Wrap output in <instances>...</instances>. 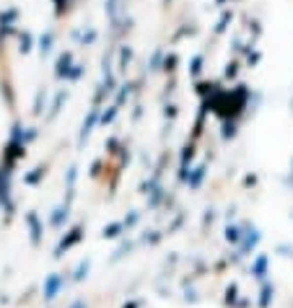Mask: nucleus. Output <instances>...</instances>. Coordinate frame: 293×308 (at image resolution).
<instances>
[{"instance_id":"obj_15","label":"nucleus","mask_w":293,"mask_h":308,"mask_svg":"<svg viewBox=\"0 0 293 308\" xmlns=\"http://www.w3.org/2000/svg\"><path fill=\"white\" fill-rule=\"evenodd\" d=\"M44 176V169L42 166H39V169H34L32 173H29V176H26V184H37L39 179H42Z\"/></svg>"},{"instance_id":"obj_22","label":"nucleus","mask_w":293,"mask_h":308,"mask_svg":"<svg viewBox=\"0 0 293 308\" xmlns=\"http://www.w3.org/2000/svg\"><path fill=\"white\" fill-rule=\"evenodd\" d=\"M236 73H239V65L236 63H228L226 65V78H236Z\"/></svg>"},{"instance_id":"obj_5","label":"nucleus","mask_w":293,"mask_h":308,"mask_svg":"<svg viewBox=\"0 0 293 308\" xmlns=\"http://www.w3.org/2000/svg\"><path fill=\"white\" fill-rule=\"evenodd\" d=\"M18 18V11H5L0 13V29H13V21Z\"/></svg>"},{"instance_id":"obj_21","label":"nucleus","mask_w":293,"mask_h":308,"mask_svg":"<svg viewBox=\"0 0 293 308\" xmlns=\"http://www.w3.org/2000/svg\"><path fill=\"white\" fill-rule=\"evenodd\" d=\"M42 101H44V91H39L34 99V114H42Z\"/></svg>"},{"instance_id":"obj_9","label":"nucleus","mask_w":293,"mask_h":308,"mask_svg":"<svg viewBox=\"0 0 293 308\" xmlns=\"http://www.w3.org/2000/svg\"><path fill=\"white\" fill-rule=\"evenodd\" d=\"M52 42H55V34L47 32V34L42 36V42H39V49H42V55H49V52H52Z\"/></svg>"},{"instance_id":"obj_18","label":"nucleus","mask_w":293,"mask_h":308,"mask_svg":"<svg viewBox=\"0 0 293 308\" xmlns=\"http://www.w3.org/2000/svg\"><path fill=\"white\" fill-rule=\"evenodd\" d=\"M265 267H267V259H265V256H259L257 264H255V274L262 277V274H265Z\"/></svg>"},{"instance_id":"obj_27","label":"nucleus","mask_w":293,"mask_h":308,"mask_svg":"<svg viewBox=\"0 0 293 308\" xmlns=\"http://www.w3.org/2000/svg\"><path fill=\"white\" fill-rule=\"evenodd\" d=\"M166 117H169V119H174V117H177V106H174V104L166 106Z\"/></svg>"},{"instance_id":"obj_1","label":"nucleus","mask_w":293,"mask_h":308,"mask_svg":"<svg viewBox=\"0 0 293 308\" xmlns=\"http://www.w3.org/2000/svg\"><path fill=\"white\" fill-rule=\"evenodd\" d=\"M70 68H73V52H65V55H60V60H57V70H55V75H57V78H68V73H70Z\"/></svg>"},{"instance_id":"obj_17","label":"nucleus","mask_w":293,"mask_h":308,"mask_svg":"<svg viewBox=\"0 0 293 308\" xmlns=\"http://www.w3.org/2000/svg\"><path fill=\"white\" fill-rule=\"evenodd\" d=\"M119 231H122V225L114 223V225H109V228H104V236L107 239H114V236H119Z\"/></svg>"},{"instance_id":"obj_20","label":"nucleus","mask_w":293,"mask_h":308,"mask_svg":"<svg viewBox=\"0 0 293 308\" xmlns=\"http://www.w3.org/2000/svg\"><path fill=\"white\" fill-rule=\"evenodd\" d=\"M80 73H83V65H73V68H70V73H68V80H78Z\"/></svg>"},{"instance_id":"obj_26","label":"nucleus","mask_w":293,"mask_h":308,"mask_svg":"<svg viewBox=\"0 0 293 308\" xmlns=\"http://www.w3.org/2000/svg\"><path fill=\"white\" fill-rule=\"evenodd\" d=\"M247 60H249V65H257V63H259V52H249Z\"/></svg>"},{"instance_id":"obj_29","label":"nucleus","mask_w":293,"mask_h":308,"mask_svg":"<svg viewBox=\"0 0 293 308\" xmlns=\"http://www.w3.org/2000/svg\"><path fill=\"white\" fill-rule=\"evenodd\" d=\"M158 60H161V52H156V55H153V63H150V65H153V70H156V65H158Z\"/></svg>"},{"instance_id":"obj_11","label":"nucleus","mask_w":293,"mask_h":308,"mask_svg":"<svg viewBox=\"0 0 293 308\" xmlns=\"http://www.w3.org/2000/svg\"><path fill=\"white\" fill-rule=\"evenodd\" d=\"M133 60V49L130 47H122V52H119V70H127V63Z\"/></svg>"},{"instance_id":"obj_10","label":"nucleus","mask_w":293,"mask_h":308,"mask_svg":"<svg viewBox=\"0 0 293 308\" xmlns=\"http://www.w3.org/2000/svg\"><path fill=\"white\" fill-rule=\"evenodd\" d=\"M18 42H21V47H18V52H29V49H32V34H29V32H21V34H18Z\"/></svg>"},{"instance_id":"obj_13","label":"nucleus","mask_w":293,"mask_h":308,"mask_svg":"<svg viewBox=\"0 0 293 308\" xmlns=\"http://www.w3.org/2000/svg\"><path fill=\"white\" fill-rule=\"evenodd\" d=\"M189 73L192 75H200V73H203V57H192V68H189Z\"/></svg>"},{"instance_id":"obj_24","label":"nucleus","mask_w":293,"mask_h":308,"mask_svg":"<svg viewBox=\"0 0 293 308\" xmlns=\"http://www.w3.org/2000/svg\"><path fill=\"white\" fill-rule=\"evenodd\" d=\"M94 39H96V32H94V29H88V34L83 36V47L86 44H94Z\"/></svg>"},{"instance_id":"obj_19","label":"nucleus","mask_w":293,"mask_h":308,"mask_svg":"<svg viewBox=\"0 0 293 308\" xmlns=\"http://www.w3.org/2000/svg\"><path fill=\"white\" fill-rule=\"evenodd\" d=\"M236 135V125H234V122H226V125H223V137L228 140V137H234Z\"/></svg>"},{"instance_id":"obj_6","label":"nucleus","mask_w":293,"mask_h":308,"mask_svg":"<svg viewBox=\"0 0 293 308\" xmlns=\"http://www.w3.org/2000/svg\"><path fill=\"white\" fill-rule=\"evenodd\" d=\"M192 158H195V148L187 145L184 153H182V179H187V163H189Z\"/></svg>"},{"instance_id":"obj_14","label":"nucleus","mask_w":293,"mask_h":308,"mask_svg":"<svg viewBox=\"0 0 293 308\" xmlns=\"http://www.w3.org/2000/svg\"><path fill=\"white\" fill-rule=\"evenodd\" d=\"M57 285H60V277H49V282H47V298H55Z\"/></svg>"},{"instance_id":"obj_8","label":"nucleus","mask_w":293,"mask_h":308,"mask_svg":"<svg viewBox=\"0 0 293 308\" xmlns=\"http://www.w3.org/2000/svg\"><path fill=\"white\" fill-rule=\"evenodd\" d=\"M203 176H205V166H197L195 171H192V176H187L189 187H192V189H197V187H200V181H203Z\"/></svg>"},{"instance_id":"obj_25","label":"nucleus","mask_w":293,"mask_h":308,"mask_svg":"<svg viewBox=\"0 0 293 308\" xmlns=\"http://www.w3.org/2000/svg\"><path fill=\"white\" fill-rule=\"evenodd\" d=\"M174 65H177V55H169L166 63H164V68H166V70H174Z\"/></svg>"},{"instance_id":"obj_16","label":"nucleus","mask_w":293,"mask_h":308,"mask_svg":"<svg viewBox=\"0 0 293 308\" xmlns=\"http://www.w3.org/2000/svg\"><path fill=\"white\" fill-rule=\"evenodd\" d=\"M114 117H117V106H109L104 114H102V125H109V122H112Z\"/></svg>"},{"instance_id":"obj_3","label":"nucleus","mask_w":293,"mask_h":308,"mask_svg":"<svg viewBox=\"0 0 293 308\" xmlns=\"http://www.w3.org/2000/svg\"><path fill=\"white\" fill-rule=\"evenodd\" d=\"M80 241V228H73V231H70V236H68V239H63V241H60V246H57V254L60 251H65V249H70V246H73V243H78Z\"/></svg>"},{"instance_id":"obj_28","label":"nucleus","mask_w":293,"mask_h":308,"mask_svg":"<svg viewBox=\"0 0 293 308\" xmlns=\"http://www.w3.org/2000/svg\"><path fill=\"white\" fill-rule=\"evenodd\" d=\"M65 3H68V0H55V11H57V13H63Z\"/></svg>"},{"instance_id":"obj_12","label":"nucleus","mask_w":293,"mask_h":308,"mask_svg":"<svg viewBox=\"0 0 293 308\" xmlns=\"http://www.w3.org/2000/svg\"><path fill=\"white\" fill-rule=\"evenodd\" d=\"M228 21H231V11H226L223 16H220V21H218V26H216V34H223L226 26H228Z\"/></svg>"},{"instance_id":"obj_4","label":"nucleus","mask_w":293,"mask_h":308,"mask_svg":"<svg viewBox=\"0 0 293 308\" xmlns=\"http://www.w3.org/2000/svg\"><path fill=\"white\" fill-rule=\"evenodd\" d=\"M68 99V94L65 91H60V94L55 96V101H52V109H49V119H55L57 114H60V109H63V101Z\"/></svg>"},{"instance_id":"obj_2","label":"nucleus","mask_w":293,"mask_h":308,"mask_svg":"<svg viewBox=\"0 0 293 308\" xmlns=\"http://www.w3.org/2000/svg\"><path fill=\"white\" fill-rule=\"evenodd\" d=\"M96 119H102V117H99V106H94V109L88 111V119L83 122V127H80V140H86V137L91 135V130H94Z\"/></svg>"},{"instance_id":"obj_30","label":"nucleus","mask_w":293,"mask_h":308,"mask_svg":"<svg viewBox=\"0 0 293 308\" xmlns=\"http://www.w3.org/2000/svg\"><path fill=\"white\" fill-rule=\"evenodd\" d=\"M216 3H223V0H216Z\"/></svg>"},{"instance_id":"obj_23","label":"nucleus","mask_w":293,"mask_h":308,"mask_svg":"<svg viewBox=\"0 0 293 308\" xmlns=\"http://www.w3.org/2000/svg\"><path fill=\"white\" fill-rule=\"evenodd\" d=\"M226 239H228L231 243H239V231H236V228H228V231H226Z\"/></svg>"},{"instance_id":"obj_7","label":"nucleus","mask_w":293,"mask_h":308,"mask_svg":"<svg viewBox=\"0 0 293 308\" xmlns=\"http://www.w3.org/2000/svg\"><path fill=\"white\" fill-rule=\"evenodd\" d=\"M29 225H32V241L34 243H39V233H42V225H39V220H37V215L34 212H29Z\"/></svg>"}]
</instances>
